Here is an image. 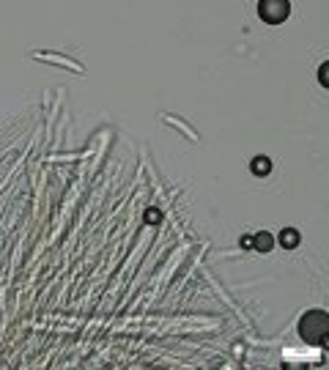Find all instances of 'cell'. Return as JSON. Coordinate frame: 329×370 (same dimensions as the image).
Returning <instances> with one entry per match:
<instances>
[{
	"mask_svg": "<svg viewBox=\"0 0 329 370\" xmlns=\"http://www.w3.org/2000/svg\"><path fill=\"white\" fill-rule=\"evenodd\" d=\"M329 335V315L324 310H307L299 321V337L305 343L313 346H321Z\"/></svg>",
	"mask_w": 329,
	"mask_h": 370,
	"instance_id": "1",
	"label": "cell"
},
{
	"mask_svg": "<svg viewBox=\"0 0 329 370\" xmlns=\"http://www.w3.org/2000/svg\"><path fill=\"white\" fill-rule=\"evenodd\" d=\"M258 14H261L263 22L280 25V22H285V19H288L291 3H288V0H261V3H258Z\"/></svg>",
	"mask_w": 329,
	"mask_h": 370,
	"instance_id": "2",
	"label": "cell"
},
{
	"mask_svg": "<svg viewBox=\"0 0 329 370\" xmlns=\"http://www.w3.org/2000/svg\"><path fill=\"white\" fill-rule=\"evenodd\" d=\"M272 247H274V239L269 236L266 231H261V233L252 236V252H269Z\"/></svg>",
	"mask_w": 329,
	"mask_h": 370,
	"instance_id": "3",
	"label": "cell"
},
{
	"mask_svg": "<svg viewBox=\"0 0 329 370\" xmlns=\"http://www.w3.org/2000/svg\"><path fill=\"white\" fill-rule=\"evenodd\" d=\"M250 170H252V176H269V173H272L269 156H255V159L250 162Z\"/></svg>",
	"mask_w": 329,
	"mask_h": 370,
	"instance_id": "4",
	"label": "cell"
},
{
	"mask_svg": "<svg viewBox=\"0 0 329 370\" xmlns=\"http://www.w3.org/2000/svg\"><path fill=\"white\" fill-rule=\"evenodd\" d=\"M280 244H283L285 249H294L296 244H299V233H296L294 228H285V231L280 233Z\"/></svg>",
	"mask_w": 329,
	"mask_h": 370,
	"instance_id": "5",
	"label": "cell"
},
{
	"mask_svg": "<svg viewBox=\"0 0 329 370\" xmlns=\"http://www.w3.org/2000/svg\"><path fill=\"white\" fill-rule=\"evenodd\" d=\"M145 222H148V225H156V222H162V211H159V209H148V211H145Z\"/></svg>",
	"mask_w": 329,
	"mask_h": 370,
	"instance_id": "6",
	"label": "cell"
},
{
	"mask_svg": "<svg viewBox=\"0 0 329 370\" xmlns=\"http://www.w3.org/2000/svg\"><path fill=\"white\" fill-rule=\"evenodd\" d=\"M318 83H321L324 88L329 85V80H327V63H321V69H318Z\"/></svg>",
	"mask_w": 329,
	"mask_h": 370,
	"instance_id": "7",
	"label": "cell"
},
{
	"mask_svg": "<svg viewBox=\"0 0 329 370\" xmlns=\"http://www.w3.org/2000/svg\"><path fill=\"white\" fill-rule=\"evenodd\" d=\"M241 247H244V249H252V236H244V239H241Z\"/></svg>",
	"mask_w": 329,
	"mask_h": 370,
	"instance_id": "8",
	"label": "cell"
}]
</instances>
